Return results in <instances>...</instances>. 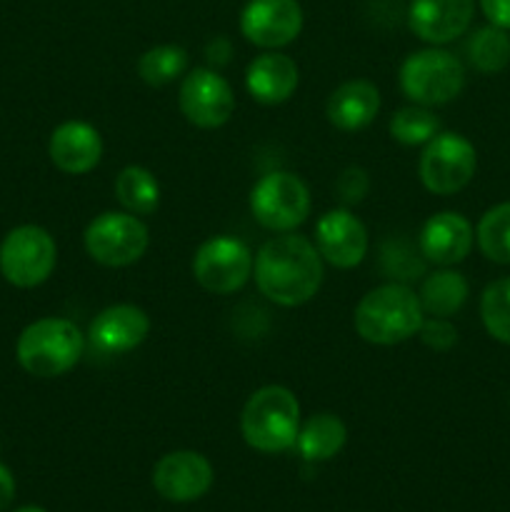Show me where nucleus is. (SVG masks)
I'll use <instances>...</instances> for the list:
<instances>
[{
  "mask_svg": "<svg viewBox=\"0 0 510 512\" xmlns=\"http://www.w3.org/2000/svg\"><path fill=\"white\" fill-rule=\"evenodd\" d=\"M315 248L328 265L350 270L368 255V228L350 208H333L315 225Z\"/></svg>",
  "mask_w": 510,
  "mask_h": 512,
  "instance_id": "4468645a",
  "label": "nucleus"
},
{
  "mask_svg": "<svg viewBox=\"0 0 510 512\" xmlns=\"http://www.w3.org/2000/svg\"><path fill=\"white\" fill-rule=\"evenodd\" d=\"M390 138L398 140L400 145H425L440 133V120L438 115L433 113L425 105H405L398 113L390 115L388 120Z\"/></svg>",
  "mask_w": 510,
  "mask_h": 512,
  "instance_id": "bb28decb",
  "label": "nucleus"
},
{
  "mask_svg": "<svg viewBox=\"0 0 510 512\" xmlns=\"http://www.w3.org/2000/svg\"><path fill=\"white\" fill-rule=\"evenodd\" d=\"M348 443V428L335 413H315L300 423L293 448L305 463H328Z\"/></svg>",
  "mask_w": 510,
  "mask_h": 512,
  "instance_id": "412c9836",
  "label": "nucleus"
},
{
  "mask_svg": "<svg viewBox=\"0 0 510 512\" xmlns=\"http://www.w3.org/2000/svg\"><path fill=\"white\" fill-rule=\"evenodd\" d=\"M115 198L123 210L145 218L160 208V183L153 170L143 165H128L115 178Z\"/></svg>",
  "mask_w": 510,
  "mask_h": 512,
  "instance_id": "5701e85b",
  "label": "nucleus"
},
{
  "mask_svg": "<svg viewBox=\"0 0 510 512\" xmlns=\"http://www.w3.org/2000/svg\"><path fill=\"white\" fill-rule=\"evenodd\" d=\"M380 113V90L378 85L365 78L345 80L343 85L330 93L325 103V115L333 128L343 133H358L368 128Z\"/></svg>",
  "mask_w": 510,
  "mask_h": 512,
  "instance_id": "aec40b11",
  "label": "nucleus"
},
{
  "mask_svg": "<svg viewBox=\"0 0 510 512\" xmlns=\"http://www.w3.org/2000/svg\"><path fill=\"white\" fill-rule=\"evenodd\" d=\"M48 155L65 175H85L103 160V138L85 120H65L50 133Z\"/></svg>",
  "mask_w": 510,
  "mask_h": 512,
  "instance_id": "a211bd4d",
  "label": "nucleus"
},
{
  "mask_svg": "<svg viewBox=\"0 0 510 512\" xmlns=\"http://www.w3.org/2000/svg\"><path fill=\"white\" fill-rule=\"evenodd\" d=\"M15 498V478L3 463H0V512L8 508Z\"/></svg>",
  "mask_w": 510,
  "mask_h": 512,
  "instance_id": "473e14b6",
  "label": "nucleus"
},
{
  "mask_svg": "<svg viewBox=\"0 0 510 512\" xmlns=\"http://www.w3.org/2000/svg\"><path fill=\"white\" fill-rule=\"evenodd\" d=\"M150 335V318L143 308L130 303L108 305L90 323L85 340L100 355H125L140 348Z\"/></svg>",
  "mask_w": 510,
  "mask_h": 512,
  "instance_id": "2eb2a0df",
  "label": "nucleus"
},
{
  "mask_svg": "<svg viewBox=\"0 0 510 512\" xmlns=\"http://www.w3.org/2000/svg\"><path fill=\"white\" fill-rule=\"evenodd\" d=\"M383 270L388 278H393V283H405L410 280H418L420 275H425V258L423 255H415L413 250L405 248L403 243L385 245L383 248Z\"/></svg>",
  "mask_w": 510,
  "mask_h": 512,
  "instance_id": "c85d7f7f",
  "label": "nucleus"
},
{
  "mask_svg": "<svg viewBox=\"0 0 510 512\" xmlns=\"http://www.w3.org/2000/svg\"><path fill=\"white\" fill-rule=\"evenodd\" d=\"M470 295V285L463 273L453 268H438L423 278L418 290L423 313L430 318H450L460 313Z\"/></svg>",
  "mask_w": 510,
  "mask_h": 512,
  "instance_id": "4be33fe9",
  "label": "nucleus"
},
{
  "mask_svg": "<svg viewBox=\"0 0 510 512\" xmlns=\"http://www.w3.org/2000/svg\"><path fill=\"white\" fill-rule=\"evenodd\" d=\"M370 190V175L368 170L360 165H350L335 180V195H338L343 208H353V205L363 203L365 195Z\"/></svg>",
  "mask_w": 510,
  "mask_h": 512,
  "instance_id": "c756f323",
  "label": "nucleus"
},
{
  "mask_svg": "<svg viewBox=\"0 0 510 512\" xmlns=\"http://www.w3.org/2000/svg\"><path fill=\"white\" fill-rule=\"evenodd\" d=\"M480 8L488 23L510 30V0H480Z\"/></svg>",
  "mask_w": 510,
  "mask_h": 512,
  "instance_id": "2f4dec72",
  "label": "nucleus"
},
{
  "mask_svg": "<svg viewBox=\"0 0 510 512\" xmlns=\"http://www.w3.org/2000/svg\"><path fill=\"white\" fill-rule=\"evenodd\" d=\"M303 8L298 0H248L240 13V33L250 45L280 50L298 40Z\"/></svg>",
  "mask_w": 510,
  "mask_h": 512,
  "instance_id": "f8f14e48",
  "label": "nucleus"
},
{
  "mask_svg": "<svg viewBox=\"0 0 510 512\" xmlns=\"http://www.w3.org/2000/svg\"><path fill=\"white\" fill-rule=\"evenodd\" d=\"M300 70L290 55L280 50H265L255 55L245 70V88L253 100L263 105H280L298 90Z\"/></svg>",
  "mask_w": 510,
  "mask_h": 512,
  "instance_id": "6ab92c4d",
  "label": "nucleus"
},
{
  "mask_svg": "<svg viewBox=\"0 0 510 512\" xmlns=\"http://www.w3.org/2000/svg\"><path fill=\"white\" fill-rule=\"evenodd\" d=\"M58 265V245L40 225H18L0 243V275L15 288H38Z\"/></svg>",
  "mask_w": 510,
  "mask_h": 512,
  "instance_id": "6e6552de",
  "label": "nucleus"
},
{
  "mask_svg": "<svg viewBox=\"0 0 510 512\" xmlns=\"http://www.w3.org/2000/svg\"><path fill=\"white\" fill-rule=\"evenodd\" d=\"M250 213L270 233H293L310 215L308 185L290 170H273L250 190Z\"/></svg>",
  "mask_w": 510,
  "mask_h": 512,
  "instance_id": "423d86ee",
  "label": "nucleus"
},
{
  "mask_svg": "<svg viewBox=\"0 0 510 512\" xmlns=\"http://www.w3.org/2000/svg\"><path fill=\"white\" fill-rule=\"evenodd\" d=\"M88 340L68 318H40L30 323L15 343L20 368L33 378H60L68 375L83 358Z\"/></svg>",
  "mask_w": 510,
  "mask_h": 512,
  "instance_id": "7ed1b4c3",
  "label": "nucleus"
},
{
  "mask_svg": "<svg viewBox=\"0 0 510 512\" xmlns=\"http://www.w3.org/2000/svg\"><path fill=\"white\" fill-rule=\"evenodd\" d=\"M188 63V50L180 45H155L138 58V75L150 88H163L183 78L188 73Z\"/></svg>",
  "mask_w": 510,
  "mask_h": 512,
  "instance_id": "393cba45",
  "label": "nucleus"
},
{
  "mask_svg": "<svg viewBox=\"0 0 510 512\" xmlns=\"http://www.w3.org/2000/svg\"><path fill=\"white\" fill-rule=\"evenodd\" d=\"M255 258L248 245L233 235H215L205 240L193 255V278L213 295H230L245 288L253 278Z\"/></svg>",
  "mask_w": 510,
  "mask_h": 512,
  "instance_id": "9d476101",
  "label": "nucleus"
},
{
  "mask_svg": "<svg viewBox=\"0 0 510 512\" xmlns=\"http://www.w3.org/2000/svg\"><path fill=\"white\" fill-rule=\"evenodd\" d=\"M475 0H410L408 25L428 45H448L468 33Z\"/></svg>",
  "mask_w": 510,
  "mask_h": 512,
  "instance_id": "f3484780",
  "label": "nucleus"
},
{
  "mask_svg": "<svg viewBox=\"0 0 510 512\" xmlns=\"http://www.w3.org/2000/svg\"><path fill=\"white\" fill-rule=\"evenodd\" d=\"M425 313L418 293L405 283H385L368 290L355 305V333L370 345H400L415 338Z\"/></svg>",
  "mask_w": 510,
  "mask_h": 512,
  "instance_id": "f03ea898",
  "label": "nucleus"
},
{
  "mask_svg": "<svg viewBox=\"0 0 510 512\" xmlns=\"http://www.w3.org/2000/svg\"><path fill=\"white\" fill-rule=\"evenodd\" d=\"M300 423V403L285 385H265L255 390L240 413L243 440L265 455H278L293 448Z\"/></svg>",
  "mask_w": 510,
  "mask_h": 512,
  "instance_id": "20e7f679",
  "label": "nucleus"
},
{
  "mask_svg": "<svg viewBox=\"0 0 510 512\" xmlns=\"http://www.w3.org/2000/svg\"><path fill=\"white\" fill-rule=\"evenodd\" d=\"M13 512H48V510L38 508V505H23V508H18V510H13Z\"/></svg>",
  "mask_w": 510,
  "mask_h": 512,
  "instance_id": "f704fd0d",
  "label": "nucleus"
},
{
  "mask_svg": "<svg viewBox=\"0 0 510 512\" xmlns=\"http://www.w3.org/2000/svg\"><path fill=\"white\" fill-rule=\"evenodd\" d=\"M213 465L195 450H173L153 468V488L170 503H195L213 488Z\"/></svg>",
  "mask_w": 510,
  "mask_h": 512,
  "instance_id": "ddd939ff",
  "label": "nucleus"
},
{
  "mask_svg": "<svg viewBox=\"0 0 510 512\" xmlns=\"http://www.w3.org/2000/svg\"><path fill=\"white\" fill-rule=\"evenodd\" d=\"M253 278L260 295L280 308H300L318 295L325 278V260L313 240L298 233H280L260 245Z\"/></svg>",
  "mask_w": 510,
  "mask_h": 512,
  "instance_id": "f257e3e1",
  "label": "nucleus"
},
{
  "mask_svg": "<svg viewBox=\"0 0 510 512\" xmlns=\"http://www.w3.org/2000/svg\"><path fill=\"white\" fill-rule=\"evenodd\" d=\"M418 338L425 348L435 350V353H448L458 343V328L448 318H430V315H425L423 325L418 330Z\"/></svg>",
  "mask_w": 510,
  "mask_h": 512,
  "instance_id": "7c9ffc66",
  "label": "nucleus"
},
{
  "mask_svg": "<svg viewBox=\"0 0 510 512\" xmlns=\"http://www.w3.org/2000/svg\"><path fill=\"white\" fill-rule=\"evenodd\" d=\"M475 245V230L465 215L455 210L430 215L423 223L418 235V250L425 263H433L438 268H453L463 263Z\"/></svg>",
  "mask_w": 510,
  "mask_h": 512,
  "instance_id": "dca6fc26",
  "label": "nucleus"
},
{
  "mask_svg": "<svg viewBox=\"0 0 510 512\" xmlns=\"http://www.w3.org/2000/svg\"><path fill=\"white\" fill-rule=\"evenodd\" d=\"M480 253L498 265H510V203L493 205L475 228Z\"/></svg>",
  "mask_w": 510,
  "mask_h": 512,
  "instance_id": "a878e982",
  "label": "nucleus"
},
{
  "mask_svg": "<svg viewBox=\"0 0 510 512\" xmlns=\"http://www.w3.org/2000/svg\"><path fill=\"white\" fill-rule=\"evenodd\" d=\"M85 253L105 268L138 263L150 245L148 225L128 210H108L88 223L83 233Z\"/></svg>",
  "mask_w": 510,
  "mask_h": 512,
  "instance_id": "0eeeda50",
  "label": "nucleus"
},
{
  "mask_svg": "<svg viewBox=\"0 0 510 512\" xmlns=\"http://www.w3.org/2000/svg\"><path fill=\"white\" fill-rule=\"evenodd\" d=\"M465 55L478 73H500L510 63V30L498 28L493 23L480 25L478 30L470 33L468 43H465Z\"/></svg>",
  "mask_w": 510,
  "mask_h": 512,
  "instance_id": "b1692460",
  "label": "nucleus"
},
{
  "mask_svg": "<svg viewBox=\"0 0 510 512\" xmlns=\"http://www.w3.org/2000/svg\"><path fill=\"white\" fill-rule=\"evenodd\" d=\"M480 320L490 338L510 345V275L493 280L480 298Z\"/></svg>",
  "mask_w": 510,
  "mask_h": 512,
  "instance_id": "cd10ccee",
  "label": "nucleus"
},
{
  "mask_svg": "<svg viewBox=\"0 0 510 512\" xmlns=\"http://www.w3.org/2000/svg\"><path fill=\"white\" fill-rule=\"evenodd\" d=\"M478 170V153L465 135L440 130L425 143L418 160V175L425 190L433 195H455L473 180Z\"/></svg>",
  "mask_w": 510,
  "mask_h": 512,
  "instance_id": "1a4fd4ad",
  "label": "nucleus"
},
{
  "mask_svg": "<svg viewBox=\"0 0 510 512\" xmlns=\"http://www.w3.org/2000/svg\"><path fill=\"white\" fill-rule=\"evenodd\" d=\"M228 55H230V43L225 38H215L213 43L208 45V50H205V58H208L210 65H225L228 63Z\"/></svg>",
  "mask_w": 510,
  "mask_h": 512,
  "instance_id": "72a5a7b5",
  "label": "nucleus"
},
{
  "mask_svg": "<svg viewBox=\"0 0 510 512\" xmlns=\"http://www.w3.org/2000/svg\"><path fill=\"white\" fill-rule=\"evenodd\" d=\"M178 105L190 125L200 130H215L233 118L235 93L215 68H195L183 75Z\"/></svg>",
  "mask_w": 510,
  "mask_h": 512,
  "instance_id": "9b49d317",
  "label": "nucleus"
},
{
  "mask_svg": "<svg viewBox=\"0 0 510 512\" xmlns=\"http://www.w3.org/2000/svg\"><path fill=\"white\" fill-rule=\"evenodd\" d=\"M398 83L410 103L438 108L463 93L465 65L450 50L430 45V48L415 50L403 60Z\"/></svg>",
  "mask_w": 510,
  "mask_h": 512,
  "instance_id": "39448f33",
  "label": "nucleus"
}]
</instances>
